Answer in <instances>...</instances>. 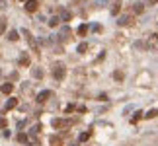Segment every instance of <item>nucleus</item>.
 Segmentation results:
<instances>
[{
  "label": "nucleus",
  "instance_id": "25",
  "mask_svg": "<svg viewBox=\"0 0 158 146\" xmlns=\"http://www.w3.org/2000/svg\"><path fill=\"white\" fill-rule=\"evenodd\" d=\"M98 99H102V101H106V99H107V95H106V94H100V95H98Z\"/></svg>",
  "mask_w": 158,
  "mask_h": 146
},
{
  "label": "nucleus",
  "instance_id": "4",
  "mask_svg": "<svg viewBox=\"0 0 158 146\" xmlns=\"http://www.w3.org/2000/svg\"><path fill=\"white\" fill-rule=\"evenodd\" d=\"M37 6H39V2L37 0H26V10L33 14V12H37Z\"/></svg>",
  "mask_w": 158,
  "mask_h": 146
},
{
  "label": "nucleus",
  "instance_id": "11",
  "mask_svg": "<svg viewBox=\"0 0 158 146\" xmlns=\"http://www.w3.org/2000/svg\"><path fill=\"white\" fill-rule=\"evenodd\" d=\"M18 62H20V66H30V57L24 53V55L20 57V61H18Z\"/></svg>",
  "mask_w": 158,
  "mask_h": 146
},
{
  "label": "nucleus",
  "instance_id": "10",
  "mask_svg": "<svg viewBox=\"0 0 158 146\" xmlns=\"http://www.w3.org/2000/svg\"><path fill=\"white\" fill-rule=\"evenodd\" d=\"M133 12H135V14H143V12H144V6H143L141 2H135V4H133Z\"/></svg>",
  "mask_w": 158,
  "mask_h": 146
},
{
  "label": "nucleus",
  "instance_id": "5",
  "mask_svg": "<svg viewBox=\"0 0 158 146\" xmlns=\"http://www.w3.org/2000/svg\"><path fill=\"white\" fill-rule=\"evenodd\" d=\"M51 95H53L51 90H43V92H39V94H37V101H39V103H41V101H47Z\"/></svg>",
  "mask_w": 158,
  "mask_h": 146
},
{
  "label": "nucleus",
  "instance_id": "16",
  "mask_svg": "<svg viewBox=\"0 0 158 146\" xmlns=\"http://www.w3.org/2000/svg\"><path fill=\"white\" fill-rule=\"evenodd\" d=\"M31 74H33L35 78H43V70H39V68H33V70H31Z\"/></svg>",
  "mask_w": 158,
  "mask_h": 146
},
{
  "label": "nucleus",
  "instance_id": "18",
  "mask_svg": "<svg viewBox=\"0 0 158 146\" xmlns=\"http://www.w3.org/2000/svg\"><path fill=\"white\" fill-rule=\"evenodd\" d=\"M86 49H88V43H80L78 45V53H86Z\"/></svg>",
  "mask_w": 158,
  "mask_h": 146
},
{
  "label": "nucleus",
  "instance_id": "7",
  "mask_svg": "<svg viewBox=\"0 0 158 146\" xmlns=\"http://www.w3.org/2000/svg\"><path fill=\"white\" fill-rule=\"evenodd\" d=\"M131 22H133L131 16H121V18L117 20V26H131Z\"/></svg>",
  "mask_w": 158,
  "mask_h": 146
},
{
  "label": "nucleus",
  "instance_id": "1",
  "mask_svg": "<svg viewBox=\"0 0 158 146\" xmlns=\"http://www.w3.org/2000/svg\"><path fill=\"white\" fill-rule=\"evenodd\" d=\"M65 76H66V68H65V64H55V68H53V78L61 82Z\"/></svg>",
  "mask_w": 158,
  "mask_h": 146
},
{
  "label": "nucleus",
  "instance_id": "12",
  "mask_svg": "<svg viewBox=\"0 0 158 146\" xmlns=\"http://www.w3.org/2000/svg\"><path fill=\"white\" fill-rule=\"evenodd\" d=\"M86 33H88V26H86V23H82V26L78 27V35H82V37H84Z\"/></svg>",
  "mask_w": 158,
  "mask_h": 146
},
{
  "label": "nucleus",
  "instance_id": "6",
  "mask_svg": "<svg viewBox=\"0 0 158 146\" xmlns=\"http://www.w3.org/2000/svg\"><path fill=\"white\" fill-rule=\"evenodd\" d=\"M24 35H26V39H27V43H30V47L35 51V49H37V43H35V39H33V35L27 31V29H24Z\"/></svg>",
  "mask_w": 158,
  "mask_h": 146
},
{
  "label": "nucleus",
  "instance_id": "20",
  "mask_svg": "<svg viewBox=\"0 0 158 146\" xmlns=\"http://www.w3.org/2000/svg\"><path fill=\"white\" fill-rule=\"evenodd\" d=\"M141 117H143V115H141V111H137V113H135V115H133V119H131V123H137V121H139V119H141Z\"/></svg>",
  "mask_w": 158,
  "mask_h": 146
},
{
  "label": "nucleus",
  "instance_id": "9",
  "mask_svg": "<svg viewBox=\"0 0 158 146\" xmlns=\"http://www.w3.org/2000/svg\"><path fill=\"white\" fill-rule=\"evenodd\" d=\"M12 90H14V86H12L10 82H6V84L0 86V92H2V94H12Z\"/></svg>",
  "mask_w": 158,
  "mask_h": 146
},
{
  "label": "nucleus",
  "instance_id": "14",
  "mask_svg": "<svg viewBox=\"0 0 158 146\" xmlns=\"http://www.w3.org/2000/svg\"><path fill=\"white\" fill-rule=\"evenodd\" d=\"M119 8H121V2H115L113 6H111V14L113 16H117V12H119Z\"/></svg>",
  "mask_w": 158,
  "mask_h": 146
},
{
  "label": "nucleus",
  "instance_id": "15",
  "mask_svg": "<svg viewBox=\"0 0 158 146\" xmlns=\"http://www.w3.org/2000/svg\"><path fill=\"white\" fill-rule=\"evenodd\" d=\"M57 26H59V18L55 16V18H51V20H49V27H57Z\"/></svg>",
  "mask_w": 158,
  "mask_h": 146
},
{
  "label": "nucleus",
  "instance_id": "22",
  "mask_svg": "<svg viewBox=\"0 0 158 146\" xmlns=\"http://www.w3.org/2000/svg\"><path fill=\"white\" fill-rule=\"evenodd\" d=\"M76 109V105H74V103H70V105H66V113H70V111H74Z\"/></svg>",
  "mask_w": 158,
  "mask_h": 146
},
{
  "label": "nucleus",
  "instance_id": "21",
  "mask_svg": "<svg viewBox=\"0 0 158 146\" xmlns=\"http://www.w3.org/2000/svg\"><path fill=\"white\" fill-rule=\"evenodd\" d=\"M4 31H6V22H4V20H0V35H2Z\"/></svg>",
  "mask_w": 158,
  "mask_h": 146
},
{
  "label": "nucleus",
  "instance_id": "23",
  "mask_svg": "<svg viewBox=\"0 0 158 146\" xmlns=\"http://www.w3.org/2000/svg\"><path fill=\"white\" fill-rule=\"evenodd\" d=\"M18 140H20V142H26V140H27V136L22 132V135H18Z\"/></svg>",
  "mask_w": 158,
  "mask_h": 146
},
{
  "label": "nucleus",
  "instance_id": "24",
  "mask_svg": "<svg viewBox=\"0 0 158 146\" xmlns=\"http://www.w3.org/2000/svg\"><path fill=\"white\" fill-rule=\"evenodd\" d=\"M113 78H115V80H123V74H121V72H115Z\"/></svg>",
  "mask_w": 158,
  "mask_h": 146
},
{
  "label": "nucleus",
  "instance_id": "13",
  "mask_svg": "<svg viewBox=\"0 0 158 146\" xmlns=\"http://www.w3.org/2000/svg\"><path fill=\"white\" fill-rule=\"evenodd\" d=\"M144 117L147 119H154V117H158V109H150L148 113H144Z\"/></svg>",
  "mask_w": 158,
  "mask_h": 146
},
{
  "label": "nucleus",
  "instance_id": "26",
  "mask_svg": "<svg viewBox=\"0 0 158 146\" xmlns=\"http://www.w3.org/2000/svg\"><path fill=\"white\" fill-rule=\"evenodd\" d=\"M150 2H158V0H150Z\"/></svg>",
  "mask_w": 158,
  "mask_h": 146
},
{
  "label": "nucleus",
  "instance_id": "17",
  "mask_svg": "<svg viewBox=\"0 0 158 146\" xmlns=\"http://www.w3.org/2000/svg\"><path fill=\"white\" fill-rule=\"evenodd\" d=\"M88 136H90V132H82V135L78 136V140H80V142H86V140H88Z\"/></svg>",
  "mask_w": 158,
  "mask_h": 146
},
{
  "label": "nucleus",
  "instance_id": "8",
  "mask_svg": "<svg viewBox=\"0 0 158 146\" xmlns=\"http://www.w3.org/2000/svg\"><path fill=\"white\" fill-rule=\"evenodd\" d=\"M16 105H18V99H16V98H10V99L6 101V107H4V111H10V109H14Z\"/></svg>",
  "mask_w": 158,
  "mask_h": 146
},
{
  "label": "nucleus",
  "instance_id": "19",
  "mask_svg": "<svg viewBox=\"0 0 158 146\" xmlns=\"http://www.w3.org/2000/svg\"><path fill=\"white\" fill-rule=\"evenodd\" d=\"M8 37H10L12 41H18V37H20V35H18V31H10V35H8Z\"/></svg>",
  "mask_w": 158,
  "mask_h": 146
},
{
  "label": "nucleus",
  "instance_id": "2",
  "mask_svg": "<svg viewBox=\"0 0 158 146\" xmlns=\"http://www.w3.org/2000/svg\"><path fill=\"white\" fill-rule=\"evenodd\" d=\"M57 18L63 20V22H70V20H72V14H70L66 8H59V10H57Z\"/></svg>",
  "mask_w": 158,
  "mask_h": 146
},
{
  "label": "nucleus",
  "instance_id": "3",
  "mask_svg": "<svg viewBox=\"0 0 158 146\" xmlns=\"http://www.w3.org/2000/svg\"><path fill=\"white\" fill-rule=\"evenodd\" d=\"M72 119H53V127L55 129H63V127H70Z\"/></svg>",
  "mask_w": 158,
  "mask_h": 146
}]
</instances>
